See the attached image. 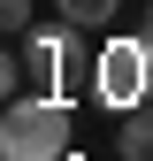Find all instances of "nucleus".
<instances>
[{
  "label": "nucleus",
  "instance_id": "7ed1b4c3",
  "mask_svg": "<svg viewBox=\"0 0 153 161\" xmlns=\"http://www.w3.org/2000/svg\"><path fill=\"white\" fill-rule=\"evenodd\" d=\"M76 38H84V23H69V15H61L54 31H23V69L54 85L61 69H76Z\"/></svg>",
  "mask_w": 153,
  "mask_h": 161
},
{
  "label": "nucleus",
  "instance_id": "39448f33",
  "mask_svg": "<svg viewBox=\"0 0 153 161\" xmlns=\"http://www.w3.org/2000/svg\"><path fill=\"white\" fill-rule=\"evenodd\" d=\"M115 8H123V0H54V15H69V23H84V31H107Z\"/></svg>",
  "mask_w": 153,
  "mask_h": 161
},
{
  "label": "nucleus",
  "instance_id": "20e7f679",
  "mask_svg": "<svg viewBox=\"0 0 153 161\" xmlns=\"http://www.w3.org/2000/svg\"><path fill=\"white\" fill-rule=\"evenodd\" d=\"M115 161H153V100L123 115V138H115Z\"/></svg>",
  "mask_w": 153,
  "mask_h": 161
},
{
  "label": "nucleus",
  "instance_id": "f257e3e1",
  "mask_svg": "<svg viewBox=\"0 0 153 161\" xmlns=\"http://www.w3.org/2000/svg\"><path fill=\"white\" fill-rule=\"evenodd\" d=\"M92 100L115 108V115H130V108L153 100V38L145 31H123V38L107 31V46L92 54Z\"/></svg>",
  "mask_w": 153,
  "mask_h": 161
},
{
  "label": "nucleus",
  "instance_id": "f03ea898",
  "mask_svg": "<svg viewBox=\"0 0 153 161\" xmlns=\"http://www.w3.org/2000/svg\"><path fill=\"white\" fill-rule=\"evenodd\" d=\"M0 161H69V100H54V92H38V100H8Z\"/></svg>",
  "mask_w": 153,
  "mask_h": 161
},
{
  "label": "nucleus",
  "instance_id": "0eeeda50",
  "mask_svg": "<svg viewBox=\"0 0 153 161\" xmlns=\"http://www.w3.org/2000/svg\"><path fill=\"white\" fill-rule=\"evenodd\" d=\"M138 31H145V38H153V0H145V23H138Z\"/></svg>",
  "mask_w": 153,
  "mask_h": 161
},
{
  "label": "nucleus",
  "instance_id": "423d86ee",
  "mask_svg": "<svg viewBox=\"0 0 153 161\" xmlns=\"http://www.w3.org/2000/svg\"><path fill=\"white\" fill-rule=\"evenodd\" d=\"M0 23H8V31H31V0H0Z\"/></svg>",
  "mask_w": 153,
  "mask_h": 161
}]
</instances>
